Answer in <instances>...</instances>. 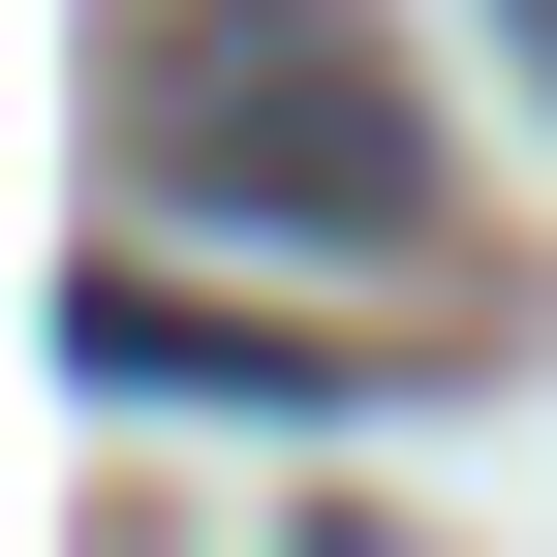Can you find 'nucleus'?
<instances>
[{"mask_svg":"<svg viewBox=\"0 0 557 557\" xmlns=\"http://www.w3.org/2000/svg\"><path fill=\"white\" fill-rule=\"evenodd\" d=\"M124 186L156 218H248V248H434V124L341 0H186L124 62Z\"/></svg>","mask_w":557,"mask_h":557,"instance_id":"nucleus-1","label":"nucleus"},{"mask_svg":"<svg viewBox=\"0 0 557 557\" xmlns=\"http://www.w3.org/2000/svg\"><path fill=\"white\" fill-rule=\"evenodd\" d=\"M341 557H372V527H341Z\"/></svg>","mask_w":557,"mask_h":557,"instance_id":"nucleus-3","label":"nucleus"},{"mask_svg":"<svg viewBox=\"0 0 557 557\" xmlns=\"http://www.w3.org/2000/svg\"><path fill=\"white\" fill-rule=\"evenodd\" d=\"M496 62H527V94H557V0H496Z\"/></svg>","mask_w":557,"mask_h":557,"instance_id":"nucleus-2","label":"nucleus"}]
</instances>
